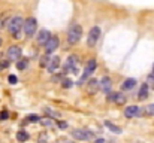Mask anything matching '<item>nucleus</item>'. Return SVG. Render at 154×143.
<instances>
[{"mask_svg": "<svg viewBox=\"0 0 154 143\" xmlns=\"http://www.w3.org/2000/svg\"><path fill=\"white\" fill-rule=\"evenodd\" d=\"M23 28H24V19L21 16H14V18L9 19V22H8V31H9V34L12 37L20 39L21 37L20 34H21V30Z\"/></svg>", "mask_w": 154, "mask_h": 143, "instance_id": "1", "label": "nucleus"}, {"mask_svg": "<svg viewBox=\"0 0 154 143\" xmlns=\"http://www.w3.org/2000/svg\"><path fill=\"white\" fill-rule=\"evenodd\" d=\"M82 36V27L79 24H72L67 30V43L69 45H75L79 42Z\"/></svg>", "mask_w": 154, "mask_h": 143, "instance_id": "2", "label": "nucleus"}, {"mask_svg": "<svg viewBox=\"0 0 154 143\" xmlns=\"http://www.w3.org/2000/svg\"><path fill=\"white\" fill-rule=\"evenodd\" d=\"M36 28H38V21H36L35 16H30V18H27V19L24 21V28H23V31H24L26 37H32V36L36 33Z\"/></svg>", "mask_w": 154, "mask_h": 143, "instance_id": "3", "label": "nucleus"}, {"mask_svg": "<svg viewBox=\"0 0 154 143\" xmlns=\"http://www.w3.org/2000/svg\"><path fill=\"white\" fill-rule=\"evenodd\" d=\"M78 63H79V57L72 54L67 57V61L64 64V70L66 73H76L78 72Z\"/></svg>", "mask_w": 154, "mask_h": 143, "instance_id": "4", "label": "nucleus"}, {"mask_svg": "<svg viewBox=\"0 0 154 143\" xmlns=\"http://www.w3.org/2000/svg\"><path fill=\"white\" fill-rule=\"evenodd\" d=\"M100 28L99 27H91L90 31H88V36H87V45L88 48H94L99 42V37H100Z\"/></svg>", "mask_w": 154, "mask_h": 143, "instance_id": "5", "label": "nucleus"}, {"mask_svg": "<svg viewBox=\"0 0 154 143\" xmlns=\"http://www.w3.org/2000/svg\"><path fill=\"white\" fill-rule=\"evenodd\" d=\"M72 137L73 139H76V140H82V142H88V140H91L93 137H94V134H93V131H90V130H73L72 133Z\"/></svg>", "mask_w": 154, "mask_h": 143, "instance_id": "6", "label": "nucleus"}, {"mask_svg": "<svg viewBox=\"0 0 154 143\" xmlns=\"http://www.w3.org/2000/svg\"><path fill=\"white\" fill-rule=\"evenodd\" d=\"M97 69V63H96V60L94 58H90L88 61H87V64H85V70H84V73H82V76H81V84L88 78V76H91L93 73H94V70Z\"/></svg>", "mask_w": 154, "mask_h": 143, "instance_id": "7", "label": "nucleus"}, {"mask_svg": "<svg viewBox=\"0 0 154 143\" xmlns=\"http://www.w3.org/2000/svg\"><path fill=\"white\" fill-rule=\"evenodd\" d=\"M21 54H23V51H21V48L18 46V45L9 46L8 52H6V55H8V58H9L11 61H18V60L21 58Z\"/></svg>", "mask_w": 154, "mask_h": 143, "instance_id": "8", "label": "nucleus"}, {"mask_svg": "<svg viewBox=\"0 0 154 143\" xmlns=\"http://www.w3.org/2000/svg\"><path fill=\"white\" fill-rule=\"evenodd\" d=\"M58 45H60L58 37L51 34V37H50V39H48V42L45 43V51H47V54H52V52L58 48Z\"/></svg>", "mask_w": 154, "mask_h": 143, "instance_id": "9", "label": "nucleus"}, {"mask_svg": "<svg viewBox=\"0 0 154 143\" xmlns=\"http://www.w3.org/2000/svg\"><path fill=\"white\" fill-rule=\"evenodd\" d=\"M139 115H141V107L139 106L132 104V106H127L124 109V116L126 118H135V116H139Z\"/></svg>", "mask_w": 154, "mask_h": 143, "instance_id": "10", "label": "nucleus"}, {"mask_svg": "<svg viewBox=\"0 0 154 143\" xmlns=\"http://www.w3.org/2000/svg\"><path fill=\"white\" fill-rule=\"evenodd\" d=\"M99 90H100V82L97 79H90L88 84H87V93L93 95V94H96Z\"/></svg>", "mask_w": 154, "mask_h": 143, "instance_id": "11", "label": "nucleus"}, {"mask_svg": "<svg viewBox=\"0 0 154 143\" xmlns=\"http://www.w3.org/2000/svg\"><path fill=\"white\" fill-rule=\"evenodd\" d=\"M51 37V33L47 30V28H42L39 33H38V37H36V40H38V43L39 45H45L47 42H48V39Z\"/></svg>", "mask_w": 154, "mask_h": 143, "instance_id": "12", "label": "nucleus"}, {"mask_svg": "<svg viewBox=\"0 0 154 143\" xmlns=\"http://www.w3.org/2000/svg\"><path fill=\"white\" fill-rule=\"evenodd\" d=\"M111 87H112V81L108 76H103L102 81H100V90H102L105 94H108L111 91Z\"/></svg>", "mask_w": 154, "mask_h": 143, "instance_id": "13", "label": "nucleus"}, {"mask_svg": "<svg viewBox=\"0 0 154 143\" xmlns=\"http://www.w3.org/2000/svg\"><path fill=\"white\" fill-rule=\"evenodd\" d=\"M58 67H60V58L58 57H52L51 61H50V64H48V72L50 73H55L57 70H58Z\"/></svg>", "mask_w": 154, "mask_h": 143, "instance_id": "14", "label": "nucleus"}, {"mask_svg": "<svg viewBox=\"0 0 154 143\" xmlns=\"http://www.w3.org/2000/svg\"><path fill=\"white\" fill-rule=\"evenodd\" d=\"M135 87H136V79H133V78H129V79H126V81L121 84V90H123V91L133 90Z\"/></svg>", "mask_w": 154, "mask_h": 143, "instance_id": "15", "label": "nucleus"}, {"mask_svg": "<svg viewBox=\"0 0 154 143\" xmlns=\"http://www.w3.org/2000/svg\"><path fill=\"white\" fill-rule=\"evenodd\" d=\"M117 106H123V104H126V101H127V97L124 94H121V93H114V100H112Z\"/></svg>", "mask_w": 154, "mask_h": 143, "instance_id": "16", "label": "nucleus"}, {"mask_svg": "<svg viewBox=\"0 0 154 143\" xmlns=\"http://www.w3.org/2000/svg\"><path fill=\"white\" fill-rule=\"evenodd\" d=\"M148 97V84H142L141 88H139V93H138V98L142 101Z\"/></svg>", "mask_w": 154, "mask_h": 143, "instance_id": "17", "label": "nucleus"}, {"mask_svg": "<svg viewBox=\"0 0 154 143\" xmlns=\"http://www.w3.org/2000/svg\"><path fill=\"white\" fill-rule=\"evenodd\" d=\"M105 127H106L109 131L115 133V134H121V133H123V130H121L118 125H115V124H112V122H109V121H106V122H105Z\"/></svg>", "mask_w": 154, "mask_h": 143, "instance_id": "18", "label": "nucleus"}, {"mask_svg": "<svg viewBox=\"0 0 154 143\" xmlns=\"http://www.w3.org/2000/svg\"><path fill=\"white\" fill-rule=\"evenodd\" d=\"M29 133L27 131H24V130H20L18 133H17V140L18 142H21V143H26L27 140H29Z\"/></svg>", "mask_w": 154, "mask_h": 143, "instance_id": "19", "label": "nucleus"}, {"mask_svg": "<svg viewBox=\"0 0 154 143\" xmlns=\"http://www.w3.org/2000/svg\"><path fill=\"white\" fill-rule=\"evenodd\" d=\"M44 112L50 116V118H54V119H58V118H61V115L58 113V112H55V110H51V109H48V107H45L44 109Z\"/></svg>", "mask_w": 154, "mask_h": 143, "instance_id": "20", "label": "nucleus"}, {"mask_svg": "<svg viewBox=\"0 0 154 143\" xmlns=\"http://www.w3.org/2000/svg\"><path fill=\"white\" fill-rule=\"evenodd\" d=\"M27 66H29V61L27 60H18L17 61V69L18 70H26Z\"/></svg>", "mask_w": 154, "mask_h": 143, "instance_id": "21", "label": "nucleus"}, {"mask_svg": "<svg viewBox=\"0 0 154 143\" xmlns=\"http://www.w3.org/2000/svg\"><path fill=\"white\" fill-rule=\"evenodd\" d=\"M9 19V15L8 13H3V15H0V28H5L6 25H8V21Z\"/></svg>", "mask_w": 154, "mask_h": 143, "instance_id": "22", "label": "nucleus"}, {"mask_svg": "<svg viewBox=\"0 0 154 143\" xmlns=\"http://www.w3.org/2000/svg\"><path fill=\"white\" fill-rule=\"evenodd\" d=\"M38 143H52V142L47 133H42V134L39 136V139H38Z\"/></svg>", "mask_w": 154, "mask_h": 143, "instance_id": "23", "label": "nucleus"}, {"mask_svg": "<svg viewBox=\"0 0 154 143\" xmlns=\"http://www.w3.org/2000/svg\"><path fill=\"white\" fill-rule=\"evenodd\" d=\"M50 61H51V57H50V54H47V55H44V57L41 58V66H42V67H48Z\"/></svg>", "mask_w": 154, "mask_h": 143, "instance_id": "24", "label": "nucleus"}, {"mask_svg": "<svg viewBox=\"0 0 154 143\" xmlns=\"http://www.w3.org/2000/svg\"><path fill=\"white\" fill-rule=\"evenodd\" d=\"M41 124L45 125V127H54V122H52V118H41Z\"/></svg>", "mask_w": 154, "mask_h": 143, "instance_id": "25", "label": "nucleus"}, {"mask_svg": "<svg viewBox=\"0 0 154 143\" xmlns=\"http://www.w3.org/2000/svg\"><path fill=\"white\" fill-rule=\"evenodd\" d=\"M144 113H145V115H148V116L154 115V104H148V106H145V107H144Z\"/></svg>", "mask_w": 154, "mask_h": 143, "instance_id": "26", "label": "nucleus"}, {"mask_svg": "<svg viewBox=\"0 0 154 143\" xmlns=\"http://www.w3.org/2000/svg\"><path fill=\"white\" fill-rule=\"evenodd\" d=\"M26 122H41V118L38 115H29L26 118Z\"/></svg>", "mask_w": 154, "mask_h": 143, "instance_id": "27", "label": "nucleus"}, {"mask_svg": "<svg viewBox=\"0 0 154 143\" xmlns=\"http://www.w3.org/2000/svg\"><path fill=\"white\" fill-rule=\"evenodd\" d=\"M8 81H9V84H12V85H15V84L18 82V78H17L15 75H9V76H8Z\"/></svg>", "mask_w": 154, "mask_h": 143, "instance_id": "28", "label": "nucleus"}, {"mask_svg": "<svg viewBox=\"0 0 154 143\" xmlns=\"http://www.w3.org/2000/svg\"><path fill=\"white\" fill-rule=\"evenodd\" d=\"M61 85H63L64 88H70L73 84H72V81H70V79H63V81H61Z\"/></svg>", "mask_w": 154, "mask_h": 143, "instance_id": "29", "label": "nucleus"}, {"mask_svg": "<svg viewBox=\"0 0 154 143\" xmlns=\"http://www.w3.org/2000/svg\"><path fill=\"white\" fill-rule=\"evenodd\" d=\"M147 84H148V87H151V88L154 90V75H153V73L148 76V81H147Z\"/></svg>", "mask_w": 154, "mask_h": 143, "instance_id": "30", "label": "nucleus"}, {"mask_svg": "<svg viewBox=\"0 0 154 143\" xmlns=\"http://www.w3.org/2000/svg\"><path fill=\"white\" fill-rule=\"evenodd\" d=\"M8 118H9V113H8L6 110H3V112H0V119H2V121H6Z\"/></svg>", "mask_w": 154, "mask_h": 143, "instance_id": "31", "label": "nucleus"}, {"mask_svg": "<svg viewBox=\"0 0 154 143\" xmlns=\"http://www.w3.org/2000/svg\"><path fill=\"white\" fill-rule=\"evenodd\" d=\"M8 66H9V61H0V70L6 69Z\"/></svg>", "mask_w": 154, "mask_h": 143, "instance_id": "32", "label": "nucleus"}, {"mask_svg": "<svg viewBox=\"0 0 154 143\" xmlns=\"http://www.w3.org/2000/svg\"><path fill=\"white\" fill-rule=\"evenodd\" d=\"M58 127H60V128H66V127H67V124H66L64 121H60V122H58Z\"/></svg>", "mask_w": 154, "mask_h": 143, "instance_id": "33", "label": "nucleus"}, {"mask_svg": "<svg viewBox=\"0 0 154 143\" xmlns=\"http://www.w3.org/2000/svg\"><path fill=\"white\" fill-rule=\"evenodd\" d=\"M57 143H73V142H70V140H67V139H61V140H58Z\"/></svg>", "mask_w": 154, "mask_h": 143, "instance_id": "34", "label": "nucleus"}, {"mask_svg": "<svg viewBox=\"0 0 154 143\" xmlns=\"http://www.w3.org/2000/svg\"><path fill=\"white\" fill-rule=\"evenodd\" d=\"M94 143H105V140H103V139H96V142Z\"/></svg>", "mask_w": 154, "mask_h": 143, "instance_id": "35", "label": "nucleus"}, {"mask_svg": "<svg viewBox=\"0 0 154 143\" xmlns=\"http://www.w3.org/2000/svg\"><path fill=\"white\" fill-rule=\"evenodd\" d=\"M0 46H2V37H0Z\"/></svg>", "mask_w": 154, "mask_h": 143, "instance_id": "36", "label": "nucleus"}, {"mask_svg": "<svg viewBox=\"0 0 154 143\" xmlns=\"http://www.w3.org/2000/svg\"><path fill=\"white\" fill-rule=\"evenodd\" d=\"M153 75H154V66H153Z\"/></svg>", "mask_w": 154, "mask_h": 143, "instance_id": "37", "label": "nucleus"}]
</instances>
